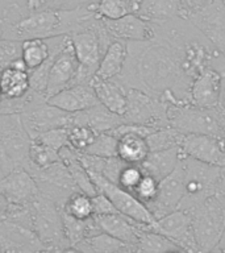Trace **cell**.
<instances>
[{"label": "cell", "instance_id": "obj_1", "mask_svg": "<svg viewBox=\"0 0 225 253\" xmlns=\"http://www.w3.org/2000/svg\"><path fill=\"white\" fill-rule=\"evenodd\" d=\"M128 43V57L118 82L125 88H138L167 104L189 102L192 79L186 74L177 49L154 36L148 41Z\"/></svg>", "mask_w": 225, "mask_h": 253}, {"label": "cell", "instance_id": "obj_2", "mask_svg": "<svg viewBox=\"0 0 225 253\" xmlns=\"http://www.w3.org/2000/svg\"><path fill=\"white\" fill-rule=\"evenodd\" d=\"M98 17L87 4L69 9H29L13 3L0 17V37L23 42L25 40L70 36L90 27Z\"/></svg>", "mask_w": 225, "mask_h": 253}, {"label": "cell", "instance_id": "obj_3", "mask_svg": "<svg viewBox=\"0 0 225 253\" xmlns=\"http://www.w3.org/2000/svg\"><path fill=\"white\" fill-rule=\"evenodd\" d=\"M70 39L79 61V71L74 84L91 83L104 51L113 39L107 31L104 20L100 16L90 27L70 35Z\"/></svg>", "mask_w": 225, "mask_h": 253}, {"label": "cell", "instance_id": "obj_4", "mask_svg": "<svg viewBox=\"0 0 225 253\" xmlns=\"http://www.w3.org/2000/svg\"><path fill=\"white\" fill-rule=\"evenodd\" d=\"M31 142L20 114H0V178L20 166L29 168Z\"/></svg>", "mask_w": 225, "mask_h": 253}, {"label": "cell", "instance_id": "obj_5", "mask_svg": "<svg viewBox=\"0 0 225 253\" xmlns=\"http://www.w3.org/2000/svg\"><path fill=\"white\" fill-rule=\"evenodd\" d=\"M188 212L199 252H213L225 228V194L216 191Z\"/></svg>", "mask_w": 225, "mask_h": 253}, {"label": "cell", "instance_id": "obj_6", "mask_svg": "<svg viewBox=\"0 0 225 253\" xmlns=\"http://www.w3.org/2000/svg\"><path fill=\"white\" fill-rule=\"evenodd\" d=\"M31 228L49 252H71V247L63 231L61 209L54 201L41 193L32 203Z\"/></svg>", "mask_w": 225, "mask_h": 253}, {"label": "cell", "instance_id": "obj_7", "mask_svg": "<svg viewBox=\"0 0 225 253\" xmlns=\"http://www.w3.org/2000/svg\"><path fill=\"white\" fill-rule=\"evenodd\" d=\"M181 161L185 169V197L178 210L189 211L216 193L223 168L208 165L185 156H182Z\"/></svg>", "mask_w": 225, "mask_h": 253}, {"label": "cell", "instance_id": "obj_8", "mask_svg": "<svg viewBox=\"0 0 225 253\" xmlns=\"http://www.w3.org/2000/svg\"><path fill=\"white\" fill-rule=\"evenodd\" d=\"M20 118L31 138L54 128L74 126V114L51 106L47 103L45 95L33 90L31 100L20 114Z\"/></svg>", "mask_w": 225, "mask_h": 253}, {"label": "cell", "instance_id": "obj_9", "mask_svg": "<svg viewBox=\"0 0 225 253\" xmlns=\"http://www.w3.org/2000/svg\"><path fill=\"white\" fill-rule=\"evenodd\" d=\"M169 126L183 134H213L224 140L215 108H204L192 103L169 104Z\"/></svg>", "mask_w": 225, "mask_h": 253}, {"label": "cell", "instance_id": "obj_10", "mask_svg": "<svg viewBox=\"0 0 225 253\" xmlns=\"http://www.w3.org/2000/svg\"><path fill=\"white\" fill-rule=\"evenodd\" d=\"M126 110L122 118L125 123L162 128L169 126V104L162 99L138 88H126Z\"/></svg>", "mask_w": 225, "mask_h": 253}, {"label": "cell", "instance_id": "obj_11", "mask_svg": "<svg viewBox=\"0 0 225 253\" xmlns=\"http://www.w3.org/2000/svg\"><path fill=\"white\" fill-rule=\"evenodd\" d=\"M88 174H90L91 179L96 186L98 191L106 194L107 197L110 198L118 212L124 213V215L133 219L137 223H141V224H154L155 217L153 216V213L150 212L148 206L142 203L132 191L122 189L121 186L107 179L106 177H103L102 174L90 173V171H88Z\"/></svg>", "mask_w": 225, "mask_h": 253}, {"label": "cell", "instance_id": "obj_12", "mask_svg": "<svg viewBox=\"0 0 225 253\" xmlns=\"http://www.w3.org/2000/svg\"><path fill=\"white\" fill-rule=\"evenodd\" d=\"M28 171L35 177L39 193L54 201L59 209H62L71 194L79 190L62 160L42 169L31 168Z\"/></svg>", "mask_w": 225, "mask_h": 253}, {"label": "cell", "instance_id": "obj_13", "mask_svg": "<svg viewBox=\"0 0 225 253\" xmlns=\"http://www.w3.org/2000/svg\"><path fill=\"white\" fill-rule=\"evenodd\" d=\"M151 228L169 237L183 252H199L188 211L175 210L166 213L165 216L155 219Z\"/></svg>", "mask_w": 225, "mask_h": 253}, {"label": "cell", "instance_id": "obj_14", "mask_svg": "<svg viewBox=\"0 0 225 253\" xmlns=\"http://www.w3.org/2000/svg\"><path fill=\"white\" fill-rule=\"evenodd\" d=\"M181 153L208 165L225 168V141L213 134H183Z\"/></svg>", "mask_w": 225, "mask_h": 253}, {"label": "cell", "instance_id": "obj_15", "mask_svg": "<svg viewBox=\"0 0 225 253\" xmlns=\"http://www.w3.org/2000/svg\"><path fill=\"white\" fill-rule=\"evenodd\" d=\"M183 197H185V169L181 161L171 173L159 181L157 197L148 205V209L155 219H159L165 216L166 213L178 210Z\"/></svg>", "mask_w": 225, "mask_h": 253}, {"label": "cell", "instance_id": "obj_16", "mask_svg": "<svg viewBox=\"0 0 225 253\" xmlns=\"http://www.w3.org/2000/svg\"><path fill=\"white\" fill-rule=\"evenodd\" d=\"M225 58V4L223 0H212L201 11L188 19Z\"/></svg>", "mask_w": 225, "mask_h": 253}, {"label": "cell", "instance_id": "obj_17", "mask_svg": "<svg viewBox=\"0 0 225 253\" xmlns=\"http://www.w3.org/2000/svg\"><path fill=\"white\" fill-rule=\"evenodd\" d=\"M79 71V61L75 54L74 46L71 42L70 36L66 41V45L55 57L51 66L49 79H47L45 98H50L54 94L62 91L69 86H73Z\"/></svg>", "mask_w": 225, "mask_h": 253}, {"label": "cell", "instance_id": "obj_18", "mask_svg": "<svg viewBox=\"0 0 225 253\" xmlns=\"http://www.w3.org/2000/svg\"><path fill=\"white\" fill-rule=\"evenodd\" d=\"M224 86V74L213 66L205 67L192 79L189 103L204 108H216Z\"/></svg>", "mask_w": 225, "mask_h": 253}, {"label": "cell", "instance_id": "obj_19", "mask_svg": "<svg viewBox=\"0 0 225 253\" xmlns=\"http://www.w3.org/2000/svg\"><path fill=\"white\" fill-rule=\"evenodd\" d=\"M0 193L12 205H28L36 201L39 189L35 177L20 166L0 178Z\"/></svg>", "mask_w": 225, "mask_h": 253}, {"label": "cell", "instance_id": "obj_20", "mask_svg": "<svg viewBox=\"0 0 225 253\" xmlns=\"http://www.w3.org/2000/svg\"><path fill=\"white\" fill-rule=\"evenodd\" d=\"M0 251L1 252H39L46 249L35 231L7 219L0 223Z\"/></svg>", "mask_w": 225, "mask_h": 253}, {"label": "cell", "instance_id": "obj_21", "mask_svg": "<svg viewBox=\"0 0 225 253\" xmlns=\"http://www.w3.org/2000/svg\"><path fill=\"white\" fill-rule=\"evenodd\" d=\"M103 20L107 31L113 40H122L125 42L148 41L155 36L154 24L136 13H128L120 19Z\"/></svg>", "mask_w": 225, "mask_h": 253}, {"label": "cell", "instance_id": "obj_22", "mask_svg": "<svg viewBox=\"0 0 225 253\" xmlns=\"http://www.w3.org/2000/svg\"><path fill=\"white\" fill-rule=\"evenodd\" d=\"M47 103L66 112H79L98 104L99 99L91 83L73 84L46 99Z\"/></svg>", "mask_w": 225, "mask_h": 253}, {"label": "cell", "instance_id": "obj_23", "mask_svg": "<svg viewBox=\"0 0 225 253\" xmlns=\"http://www.w3.org/2000/svg\"><path fill=\"white\" fill-rule=\"evenodd\" d=\"M94 216L103 232L108 233L126 244L133 245L136 248L140 231H141V223H137L136 220L120 212L108 213V215H94Z\"/></svg>", "mask_w": 225, "mask_h": 253}, {"label": "cell", "instance_id": "obj_24", "mask_svg": "<svg viewBox=\"0 0 225 253\" xmlns=\"http://www.w3.org/2000/svg\"><path fill=\"white\" fill-rule=\"evenodd\" d=\"M122 123H125V120L121 115L112 112L100 102L87 110L79 111L74 114V124L90 126L98 133L110 132Z\"/></svg>", "mask_w": 225, "mask_h": 253}, {"label": "cell", "instance_id": "obj_25", "mask_svg": "<svg viewBox=\"0 0 225 253\" xmlns=\"http://www.w3.org/2000/svg\"><path fill=\"white\" fill-rule=\"evenodd\" d=\"M95 94L99 102L106 106L108 110L117 115H124L126 110V88L117 79H100L94 77L92 82Z\"/></svg>", "mask_w": 225, "mask_h": 253}, {"label": "cell", "instance_id": "obj_26", "mask_svg": "<svg viewBox=\"0 0 225 253\" xmlns=\"http://www.w3.org/2000/svg\"><path fill=\"white\" fill-rule=\"evenodd\" d=\"M182 153L179 146H173L167 149L151 150L148 157L142 161L141 168L144 173L153 175L155 179L161 181L173 171L181 162Z\"/></svg>", "mask_w": 225, "mask_h": 253}, {"label": "cell", "instance_id": "obj_27", "mask_svg": "<svg viewBox=\"0 0 225 253\" xmlns=\"http://www.w3.org/2000/svg\"><path fill=\"white\" fill-rule=\"evenodd\" d=\"M128 57V43L122 40H113L104 51L95 77L100 79H114L121 74Z\"/></svg>", "mask_w": 225, "mask_h": 253}, {"label": "cell", "instance_id": "obj_28", "mask_svg": "<svg viewBox=\"0 0 225 253\" xmlns=\"http://www.w3.org/2000/svg\"><path fill=\"white\" fill-rule=\"evenodd\" d=\"M73 252L84 253H121L136 252L133 245L126 244L106 232H100L94 236L87 237L73 247Z\"/></svg>", "mask_w": 225, "mask_h": 253}, {"label": "cell", "instance_id": "obj_29", "mask_svg": "<svg viewBox=\"0 0 225 253\" xmlns=\"http://www.w3.org/2000/svg\"><path fill=\"white\" fill-rule=\"evenodd\" d=\"M59 157L65 162V165L67 166L71 177H73V179H74L80 191L88 194L90 197H94L99 193L96 186L91 179L90 174H88L87 169L79 160L76 150L73 149L70 145L63 146L62 149L59 150Z\"/></svg>", "mask_w": 225, "mask_h": 253}, {"label": "cell", "instance_id": "obj_30", "mask_svg": "<svg viewBox=\"0 0 225 253\" xmlns=\"http://www.w3.org/2000/svg\"><path fill=\"white\" fill-rule=\"evenodd\" d=\"M136 15L151 23H162L182 17L181 3L179 0H141Z\"/></svg>", "mask_w": 225, "mask_h": 253}, {"label": "cell", "instance_id": "obj_31", "mask_svg": "<svg viewBox=\"0 0 225 253\" xmlns=\"http://www.w3.org/2000/svg\"><path fill=\"white\" fill-rule=\"evenodd\" d=\"M61 216H62L65 236H66L67 241L70 244L71 251H73L74 245H76L82 240L87 239V237H91L103 232L100 227H99L98 221L95 220V216L82 220V219H76V217L71 216L66 211H63L62 209H61Z\"/></svg>", "mask_w": 225, "mask_h": 253}, {"label": "cell", "instance_id": "obj_32", "mask_svg": "<svg viewBox=\"0 0 225 253\" xmlns=\"http://www.w3.org/2000/svg\"><path fill=\"white\" fill-rule=\"evenodd\" d=\"M149 153V145L144 136L126 132L117 137V157L126 164L141 165Z\"/></svg>", "mask_w": 225, "mask_h": 253}, {"label": "cell", "instance_id": "obj_33", "mask_svg": "<svg viewBox=\"0 0 225 253\" xmlns=\"http://www.w3.org/2000/svg\"><path fill=\"white\" fill-rule=\"evenodd\" d=\"M136 252H183L174 241H171L167 236L162 235L151 225L142 224L140 236L136 244Z\"/></svg>", "mask_w": 225, "mask_h": 253}, {"label": "cell", "instance_id": "obj_34", "mask_svg": "<svg viewBox=\"0 0 225 253\" xmlns=\"http://www.w3.org/2000/svg\"><path fill=\"white\" fill-rule=\"evenodd\" d=\"M0 88L4 98H21L31 90L29 71L17 70L13 67H5L0 74Z\"/></svg>", "mask_w": 225, "mask_h": 253}, {"label": "cell", "instance_id": "obj_35", "mask_svg": "<svg viewBox=\"0 0 225 253\" xmlns=\"http://www.w3.org/2000/svg\"><path fill=\"white\" fill-rule=\"evenodd\" d=\"M141 0H95L87 5L102 19H120L128 13H137Z\"/></svg>", "mask_w": 225, "mask_h": 253}, {"label": "cell", "instance_id": "obj_36", "mask_svg": "<svg viewBox=\"0 0 225 253\" xmlns=\"http://www.w3.org/2000/svg\"><path fill=\"white\" fill-rule=\"evenodd\" d=\"M50 55L49 40L33 39L25 40L21 42V58L27 65L28 71L38 67Z\"/></svg>", "mask_w": 225, "mask_h": 253}, {"label": "cell", "instance_id": "obj_37", "mask_svg": "<svg viewBox=\"0 0 225 253\" xmlns=\"http://www.w3.org/2000/svg\"><path fill=\"white\" fill-rule=\"evenodd\" d=\"M62 210L66 211L71 216L76 217V219H82V220L90 219V217L94 216L92 197L78 190V191H75L67 198Z\"/></svg>", "mask_w": 225, "mask_h": 253}, {"label": "cell", "instance_id": "obj_38", "mask_svg": "<svg viewBox=\"0 0 225 253\" xmlns=\"http://www.w3.org/2000/svg\"><path fill=\"white\" fill-rule=\"evenodd\" d=\"M182 137H183V133L167 126L157 128L151 133L148 134L146 142H148L150 152H151V150L167 149V148H173V146H179Z\"/></svg>", "mask_w": 225, "mask_h": 253}, {"label": "cell", "instance_id": "obj_39", "mask_svg": "<svg viewBox=\"0 0 225 253\" xmlns=\"http://www.w3.org/2000/svg\"><path fill=\"white\" fill-rule=\"evenodd\" d=\"M58 150L53 149L51 146L42 144V142L37 141V140H32L31 148H29V161L31 165L27 170L31 168H37V169H42L46 166L54 164V162L59 161Z\"/></svg>", "mask_w": 225, "mask_h": 253}, {"label": "cell", "instance_id": "obj_40", "mask_svg": "<svg viewBox=\"0 0 225 253\" xmlns=\"http://www.w3.org/2000/svg\"><path fill=\"white\" fill-rule=\"evenodd\" d=\"M82 153L95 154L100 157L117 156V137L110 132H100L96 134L94 142Z\"/></svg>", "mask_w": 225, "mask_h": 253}, {"label": "cell", "instance_id": "obj_41", "mask_svg": "<svg viewBox=\"0 0 225 253\" xmlns=\"http://www.w3.org/2000/svg\"><path fill=\"white\" fill-rule=\"evenodd\" d=\"M98 132L87 126L74 124L69 128V145L76 152H84L94 142Z\"/></svg>", "mask_w": 225, "mask_h": 253}, {"label": "cell", "instance_id": "obj_42", "mask_svg": "<svg viewBox=\"0 0 225 253\" xmlns=\"http://www.w3.org/2000/svg\"><path fill=\"white\" fill-rule=\"evenodd\" d=\"M69 128L70 126L46 130V132L39 133L37 137L32 138V140H37V141L42 142V144H46V145L51 146L53 149L59 152L63 146L69 145Z\"/></svg>", "mask_w": 225, "mask_h": 253}, {"label": "cell", "instance_id": "obj_43", "mask_svg": "<svg viewBox=\"0 0 225 253\" xmlns=\"http://www.w3.org/2000/svg\"><path fill=\"white\" fill-rule=\"evenodd\" d=\"M158 186H159V181L155 179L153 175L145 173L144 177L141 178L140 183L137 185V187L134 189L133 194L142 203H145L148 206L150 202H153L155 197H157Z\"/></svg>", "mask_w": 225, "mask_h": 253}, {"label": "cell", "instance_id": "obj_44", "mask_svg": "<svg viewBox=\"0 0 225 253\" xmlns=\"http://www.w3.org/2000/svg\"><path fill=\"white\" fill-rule=\"evenodd\" d=\"M144 170H142L141 165H136V164H126L122 168L121 173L118 175L117 185H120L122 189L129 190L133 193L134 189L137 187V185L141 181V178L144 177Z\"/></svg>", "mask_w": 225, "mask_h": 253}, {"label": "cell", "instance_id": "obj_45", "mask_svg": "<svg viewBox=\"0 0 225 253\" xmlns=\"http://www.w3.org/2000/svg\"><path fill=\"white\" fill-rule=\"evenodd\" d=\"M21 57V42L0 37V69L11 66L16 58Z\"/></svg>", "mask_w": 225, "mask_h": 253}, {"label": "cell", "instance_id": "obj_46", "mask_svg": "<svg viewBox=\"0 0 225 253\" xmlns=\"http://www.w3.org/2000/svg\"><path fill=\"white\" fill-rule=\"evenodd\" d=\"M126 165V162H124L120 157L113 156V157H106L104 158V164H103L102 175L106 177L107 179L117 183L118 175L121 173L122 168Z\"/></svg>", "mask_w": 225, "mask_h": 253}, {"label": "cell", "instance_id": "obj_47", "mask_svg": "<svg viewBox=\"0 0 225 253\" xmlns=\"http://www.w3.org/2000/svg\"><path fill=\"white\" fill-rule=\"evenodd\" d=\"M92 206H94V215H108V213L118 212L110 198L100 191L92 197Z\"/></svg>", "mask_w": 225, "mask_h": 253}, {"label": "cell", "instance_id": "obj_48", "mask_svg": "<svg viewBox=\"0 0 225 253\" xmlns=\"http://www.w3.org/2000/svg\"><path fill=\"white\" fill-rule=\"evenodd\" d=\"M212 0H179L182 9V17L188 19L193 13L201 11L203 8L207 7Z\"/></svg>", "mask_w": 225, "mask_h": 253}, {"label": "cell", "instance_id": "obj_49", "mask_svg": "<svg viewBox=\"0 0 225 253\" xmlns=\"http://www.w3.org/2000/svg\"><path fill=\"white\" fill-rule=\"evenodd\" d=\"M95 0H50L49 7L55 8V9H69V8H75L82 4H88Z\"/></svg>", "mask_w": 225, "mask_h": 253}, {"label": "cell", "instance_id": "obj_50", "mask_svg": "<svg viewBox=\"0 0 225 253\" xmlns=\"http://www.w3.org/2000/svg\"><path fill=\"white\" fill-rule=\"evenodd\" d=\"M25 7L29 9H42V8L49 7L50 0H24Z\"/></svg>", "mask_w": 225, "mask_h": 253}, {"label": "cell", "instance_id": "obj_51", "mask_svg": "<svg viewBox=\"0 0 225 253\" xmlns=\"http://www.w3.org/2000/svg\"><path fill=\"white\" fill-rule=\"evenodd\" d=\"M8 211H9V202L5 199L3 194L0 193V223L8 219Z\"/></svg>", "mask_w": 225, "mask_h": 253}, {"label": "cell", "instance_id": "obj_52", "mask_svg": "<svg viewBox=\"0 0 225 253\" xmlns=\"http://www.w3.org/2000/svg\"><path fill=\"white\" fill-rule=\"evenodd\" d=\"M215 111H216L217 120H219V123H220L221 130H223V137H224V141H225V108L217 106L216 108H215Z\"/></svg>", "mask_w": 225, "mask_h": 253}, {"label": "cell", "instance_id": "obj_53", "mask_svg": "<svg viewBox=\"0 0 225 253\" xmlns=\"http://www.w3.org/2000/svg\"><path fill=\"white\" fill-rule=\"evenodd\" d=\"M217 191L219 193L225 194V168L221 169L220 178H219V183H217Z\"/></svg>", "mask_w": 225, "mask_h": 253}, {"label": "cell", "instance_id": "obj_54", "mask_svg": "<svg viewBox=\"0 0 225 253\" xmlns=\"http://www.w3.org/2000/svg\"><path fill=\"white\" fill-rule=\"evenodd\" d=\"M213 252H225V228H224V231H223V235H221V237H220V241H219V244L215 247Z\"/></svg>", "mask_w": 225, "mask_h": 253}, {"label": "cell", "instance_id": "obj_55", "mask_svg": "<svg viewBox=\"0 0 225 253\" xmlns=\"http://www.w3.org/2000/svg\"><path fill=\"white\" fill-rule=\"evenodd\" d=\"M219 106L225 108V81H224V86H223V91H221V96H220V103Z\"/></svg>", "mask_w": 225, "mask_h": 253}, {"label": "cell", "instance_id": "obj_56", "mask_svg": "<svg viewBox=\"0 0 225 253\" xmlns=\"http://www.w3.org/2000/svg\"><path fill=\"white\" fill-rule=\"evenodd\" d=\"M0 252H1V251H0Z\"/></svg>", "mask_w": 225, "mask_h": 253}]
</instances>
